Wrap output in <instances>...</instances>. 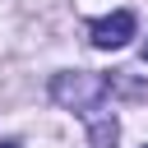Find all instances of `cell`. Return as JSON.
I'll use <instances>...</instances> for the list:
<instances>
[{
	"mask_svg": "<svg viewBox=\"0 0 148 148\" xmlns=\"http://www.w3.org/2000/svg\"><path fill=\"white\" fill-rule=\"evenodd\" d=\"M106 92H111V79H102V74H88V69L56 74V79H51V97H56L60 106L79 111V116H88V111L106 106Z\"/></svg>",
	"mask_w": 148,
	"mask_h": 148,
	"instance_id": "cell-1",
	"label": "cell"
},
{
	"mask_svg": "<svg viewBox=\"0 0 148 148\" xmlns=\"http://www.w3.org/2000/svg\"><path fill=\"white\" fill-rule=\"evenodd\" d=\"M134 28H139L134 9H116V14L97 18V23L88 28V37H92V46H97V51H116V46H125V42L134 37Z\"/></svg>",
	"mask_w": 148,
	"mask_h": 148,
	"instance_id": "cell-2",
	"label": "cell"
},
{
	"mask_svg": "<svg viewBox=\"0 0 148 148\" xmlns=\"http://www.w3.org/2000/svg\"><path fill=\"white\" fill-rule=\"evenodd\" d=\"M0 148H23V143H14V139H5V143H0Z\"/></svg>",
	"mask_w": 148,
	"mask_h": 148,
	"instance_id": "cell-3",
	"label": "cell"
},
{
	"mask_svg": "<svg viewBox=\"0 0 148 148\" xmlns=\"http://www.w3.org/2000/svg\"><path fill=\"white\" fill-rule=\"evenodd\" d=\"M143 60H148V42H143Z\"/></svg>",
	"mask_w": 148,
	"mask_h": 148,
	"instance_id": "cell-4",
	"label": "cell"
},
{
	"mask_svg": "<svg viewBox=\"0 0 148 148\" xmlns=\"http://www.w3.org/2000/svg\"><path fill=\"white\" fill-rule=\"evenodd\" d=\"M143 148H148V143H143Z\"/></svg>",
	"mask_w": 148,
	"mask_h": 148,
	"instance_id": "cell-5",
	"label": "cell"
}]
</instances>
